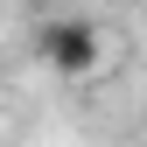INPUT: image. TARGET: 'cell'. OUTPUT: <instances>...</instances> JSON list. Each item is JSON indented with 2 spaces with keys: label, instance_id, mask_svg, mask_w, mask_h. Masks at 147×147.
I'll use <instances>...</instances> for the list:
<instances>
[{
  "label": "cell",
  "instance_id": "obj_1",
  "mask_svg": "<svg viewBox=\"0 0 147 147\" xmlns=\"http://www.w3.org/2000/svg\"><path fill=\"white\" fill-rule=\"evenodd\" d=\"M42 63L56 70V77L84 84L98 77L105 63H112V42H105L98 21H84V14H56V21H42Z\"/></svg>",
  "mask_w": 147,
  "mask_h": 147
}]
</instances>
